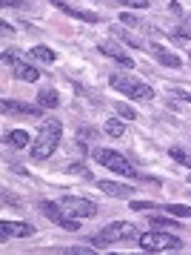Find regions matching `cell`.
Masks as SVG:
<instances>
[{"label":"cell","instance_id":"6da1fadb","mask_svg":"<svg viewBox=\"0 0 191 255\" xmlns=\"http://www.w3.org/2000/svg\"><path fill=\"white\" fill-rule=\"evenodd\" d=\"M60 138H63V124L60 121H46L43 129L37 132V138L32 143V161H46L52 158L55 149L60 146Z\"/></svg>","mask_w":191,"mask_h":255},{"label":"cell","instance_id":"7a4b0ae2","mask_svg":"<svg viewBox=\"0 0 191 255\" xmlns=\"http://www.w3.org/2000/svg\"><path fill=\"white\" fill-rule=\"evenodd\" d=\"M109 83H112L117 92H123L126 98H131V101H151L154 98V89L148 83H140L134 78H128V75H112Z\"/></svg>","mask_w":191,"mask_h":255},{"label":"cell","instance_id":"3957f363","mask_svg":"<svg viewBox=\"0 0 191 255\" xmlns=\"http://www.w3.org/2000/svg\"><path fill=\"white\" fill-rule=\"evenodd\" d=\"M131 235H134V227H131L128 221H114L109 227H103V230L91 238V244H94V247H112V244H117V241L131 238Z\"/></svg>","mask_w":191,"mask_h":255},{"label":"cell","instance_id":"277c9868","mask_svg":"<svg viewBox=\"0 0 191 255\" xmlns=\"http://www.w3.org/2000/svg\"><path fill=\"white\" fill-rule=\"evenodd\" d=\"M137 244H140L143 250H148V253L180 250V247H183V241L177 238V235H171V232H143V235L137 238Z\"/></svg>","mask_w":191,"mask_h":255},{"label":"cell","instance_id":"5b68a950","mask_svg":"<svg viewBox=\"0 0 191 255\" xmlns=\"http://www.w3.org/2000/svg\"><path fill=\"white\" fill-rule=\"evenodd\" d=\"M37 209H40L49 221H55L60 230H66V232H77L80 230L77 218H71L66 209H63V204H55V201H40V204H37Z\"/></svg>","mask_w":191,"mask_h":255},{"label":"cell","instance_id":"8992f818","mask_svg":"<svg viewBox=\"0 0 191 255\" xmlns=\"http://www.w3.org/2000/svg\"><path fill=\"white\" fill-rule=\"evenodd\" d=\"M94 161L103 163L106 169H112V172H117V175H128V178H131V175H137L134 166L126 161L120 152H114V149H94Z\"/></svg>","mask_w":191,"mask_h":255},{"label":"cell","instance_id":"52a82bcc","mask_svg":"<svg viewBox=\"0 0 191 255\" xmlns=\"http://www.w3.org/2000/svg\"><path fill=\"white\" fill-rule=\"evenodd\" d=\"M60 204H63V209H66L71 218H94V215H97V204H94V201H89V198L66 195Z\"/></svg>","mask_w":191,"mask_h":255},{"label":"cell","instance_id":"ba28073f","mask_svg":"<svg viewBox=\"0 0 191 255\" xmlns=\"http://www.w3.org/2000/svg\"><path fill=\"white\" fill-rule=\"evenodd\" d=\"M55 9H60L63 14L74 17V20H83V23H103V17L97 12H89V9H77V6H68L66 0H49Z\"/></svg>","mask_w":191,"mask_h":255},{"label":"cell","instance_id":"9c48e42d","mask_svg":"<svg viewBox=\"0 0 191 255\" xmlns=\"http://www.w3.org/2000/svg\"><path fill=\"white\" fill-rule=\"evenodd\" d=\"M97 52H100V55H106V58L117 60V63H120V66H126V69H134V60L128 58V55H126V49H120L114 40H100V43H97Z\"/></svg>","mask_w":191,"mask_h":255},{"label":"cell","instance_id":"30bf717a","mask_svg":"<svg viewBox=\"0 0 191 255\" xmlns=\"http://www.w3.org/2000/svg\"><path fill=\"white\" fill-rule=\"evenodd\" d=\"M34 235V227L26 224V221H3L0 224V238H32Z\"/></svg>","mask_w":191,"mask_h":255},{"label":"cell","instance_id":"8fae6325","mask_svg":"<svg viewBox=\"0 0 191 255\" xmlns=\"http://www.w3.org/2000/svg\"><path fill=\"white\" fill-rule=\"evenodd\" d=\"M0 109H3L6 115H26V118H40V115H43V106L20 104V101H3Z\"/></svg>","mask_w":191,"mask_h":255},{"label":"cell","instance_id":"7c38bea8","mask_svg":"<svg viewBox=\"0 0 191 255\" xmlns=\"http://www.w3.org/2000/svg\"><path fill=\"white\" fill-rule=\"evenodd\" d=\"M11 72H14L17 81H26V83L40 81V69H34L32 63H26V60H14V63H11Z\"/></svg>","mask_w":191,"mask_h":255},{"label":"cell","instance_id":"4fadbf2b","mask_svg":"<svg viewBox=\"0 0 191 255\" xmlns=\"http://www.w3.org/2000/svg\"><path fill=\"white\" fill-rule=\"evenodd\" d=\"M97 186H100V192H106V195H112V198H131V195H134V186H131V184H114V181H97Z\"/></svg>","mask_w":191,"mask_h":255},{"label":"cell","instance_id":"5bb4252c","mask_svg":"<svg viewBox=\"0 0 191 255\" xmlns=\"http://www.w3.org/2000/svg\"><path fill=\"white\" fill-rule=\"evenodd\" d=\"M148 52H151V55H154V58L163 63V66H169V69H180V66H183V60L177 58L174 52H169V49L157 46V43H151V46H148Z\"/></svg>","mask_w":191,"mask_h":255},{"label":"cell","instance_id":"9a60e30c","mask_svg":"<svg viewBox=\"0 0 191 255\" xmlns=\"http://www.w3.org/2000/svg\"><path fill=\"white\" fill-rule=\"evenodd\" d=\"M112 32H114L117 37H123L126 43H128V46H134V49H143V52H148V46H151V40H140V37H134L128 29H123V26H114Z\"/></svg>","mask_w":191,"mask_h":255},{"label":"cell","instance_id":"2e32d148","mask_svg":"<svg viewBox=\"0 0 191 255\" xmlns=\"http://www.w3.org/2000/svg\"><path fill=\"white\" fill-rule=\"evenodd\" d=\"M29 138H32V135H29L26 129H14V132H9L3 140H6V143H11L14 149H23V146H29Z\"/></svg>","mask_w":191,"mask_h":255},{"label":"cell","instance_id":"e0dca14e","mask_svg":"<svg viewBox=\"0 0 191 255\" xmlns=\"http://www.w3.org/2000/svg\"><path fill=\"white\" fill-rule=\"evenodd\" d=\"M29 55H32L34 60H40V63H55L57 60L55 49H49V46H32L29 49Z\"/></svg>","mask_w":191,"mask_h":255},{"label":"cell","instance_id":"ac0fdd59","mask_svg":"<svg viewBox=\"0 0 191 255\" xmlns=\"http://www.w3.org/2000/svg\"><path fill=\"white\" fill-rule=\"evenodd\" d=\"M37 101H40L43 109H57V104H60V98H57L55 89H43V92L37 95Z\"/></svg>","mask_w":191,"mask_h":255},{"label":"cell","instance_id":"d6986e66","mask_svg":"<svg viewBox=\"0 0 191 255\" xmlns=\"http://www.w3.org/2000/svg\"><path fill=\"white\" fill-rule=\"evenodd\" d=\"M103 132H106V135H112V138H123L126 127L117 121V118H112V121H106V124H103Z\"/></svg>","mask_w":191,"mask_h":255},{"label":"cell","instance_id":"ffe728a7","mask_svg":"<svg viewBox=\"0 0 191 255\" xmlns=\"http://www.w3.org/2000/svg\"><path fill=\"white\" fill-rule=\"evenodd\" d=\"M169 155H171V161H177V163H183V166H189V169H191V155L186 149H180V146H171Z\"/></svg>","mask_w":191,"mask_h":255},{"label":"cell","instance_id":"44dd1931","mask_svg":"<svg viewBox=\"0 0 191 255\" xmlns=\"http://www.w3.org/2000/svg\"><path fill=\"white\" fill-rule=\"evenodd\" d=\"M169 215H177V218H191V207H183V204H169L163 207Z\"/></svg>","mask_w":191,"mask_h":255},{"label":"cell","instance_id":"7402d4cb","mask_svg":"<svg viewBox=\"0 0 191 255\" xmlns=\"http://www.w3.org/2000/svg\"><path fill=\"white\" fill-rule=\"evenodd\" d=\"M66 172L68 175H80V178H91V169L86 166V163H68Z\"/></svg>","mask_w":191,"mask_h":255},{"label":"cell","instance_id":"603a6c76","mask_svg":"<svg viewBox=\"0 0 191 255\" xmlns=\"http://www.w3.org/2000/svg\"><path fill=\"white\" fill-rule=\"evenodd\" d=\"M120 23H126L128 26V29H146V23H143V20H140V17H134V14H120Z\"/></svg>","mask_w":191,"mask_h":255},{"label":"cell","instance_id":"cb8c5ba5","mask_svg":"<svg viewBox=\"0 0 191 255\" xmlns=\"http://www.w3.org/2000/svg\"><path fill=\"white\" fill-rule=\"evenodd\" d=\"M114 109H117V115L126 118V121H134V118H137V112L131 109V106H126L123 101H120V104H114Z\"/></svg>","mask_w":191,"mask_h":255},{"label":"cell","instance_id":"d4e9b609","mask_svg":"<svg viewBox=\"0 0 191 255\" xmlns=\"http://www.w3.org/2000/svg\"><path fill=\"white\" fill-rule=\"evenodd\" d=\"M112 3L128 6V9H148V3H151V0H112Z\"/></svg>","mask_w":191,"mask_h":255},{"label":"cell","instance_id":"484cf974","mask_svg":"<svg viewBox=\"0 0 191 255\" xmlns=\"http://www.w3.org/2000/svg\"><path fill=\"white\" fill-rule=\"evenodd\" d=\"M151 224H154V227H169V230H177V224L171 221V215H169V218H163V215H151Z\"/></svg>","mask_w":191,"mask_h":255},{"label":"cell","instance_id":"4316f807","mask_svg":"<svg viewBox=\"0 0 191 255\" xmlns=\"http://www.w3.org/2000/svg\"><path fill=\"white\" fill-rule=\"evenodd\" d=\"M151 207H154L151 201H131V209H134V212H146V209H151Z\"/></svg>","mask_w":191,"mask_h":255},{"label":"cell","instance_id":"83f0119b","mask_svg":"<svg viewBox=\"0 0 191 255\" xmlns=\"http://www.w3.org/2000/svg\"><path fill=\"white\" fill-rule=\"evenodd\" d=\"M171 95H174V98H180V101H191V92H186V89H180V86H174Z\"/></svg>","mask_w":191,"mask_h":255},{"label":"cell","instance_id":"f1b7e54d","mask_svg":"<svg viewBox=\"0 0 191 255\" xmlns=\"http://www.w3.org/2000/svg\"><path fill=\"white\" fill-rule=\"evenodd\" d=\"M77 138H83V140H91V138H94V129H89V127L77 129Z\"/></svg>","mask_w":191,"mask_h":255},{"label":"cell","instance_id":"f546056e","mask_svg":"<svg viewBox=\"0 0 191 255\" xmlns=\"http://www.w3.org/2000/svg\"><path fill=\"white\" fill-rule=\"evenodd\" d=\"M0 6H6V9L9 6H23V0H0Z\"/></svg>","mask_w":191,"mask_h":255},{"label":"cell","instance_id":"4dcf8cb0","mask_svg":"<svg viewBox=\"0 0 191 255\" xmlns=\"http://www.w3.org/2000/svg\"><path fill=\"white\" fill-rule=\"evenodd\" d=\"M0 32H3V35H6V37H9V35H14V29H11L9 23H3V26H0Z\"/></svg>","mask_w":191,"mask_h":255}]
</instances>
